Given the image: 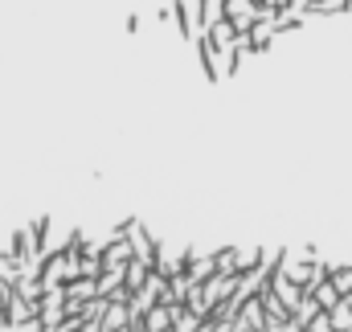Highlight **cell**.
I'll return each mask as SVG.
<instances>
[{
  "label": "cell",
  "mask_w": 352,
  "mask_h": 332,
  "mask_svg": "<svg viewBox=\"0 0 352 332\" xmlns=\"http://www.w3.org/2000/svg\"><path fill=\"white\" fill-rule=\"evenodd\" d=\"M226 21L238 33H250V25L258 21V0H226Z\"/></svg>",
  "instance_id": "1"
},
{
  "label": "cell",
  "mask_w": 352,
  "mask_h": 332,
  "mask_svg": "<svg viewBox=\"0 0 352 332\" xmlns=\"http://www.w3.org/2000/svg\"><path fill=\"white\" fill-rule=\"evenodd\" d=\"M349 8H352V0H349Z\"/></svg>",
  "instance_id": "7"
},
{
  "label": "cell",
  "mask_w": 352,
  "mask_h": 332,
  "mask_svg": "<svg viewBox=\"0 0 352 332\" xmlns=\"http://www.w3.org/2000/svg\"><path fill=\"white\" fill-rule=\"evenodd\" d=\"M4 300H8V295H0V329H8V312H4Z\"/></svg>",
  "instance_id": "4"
},
{
  "label": "cell",
  "mask_w": 352,
  "mask_h": 332,
  "mask_svg": "<svg viewBox=\"0 0 352 332\" xmlns=\"http://www.w3.org/2000/svg\"><path fill=\"white\" fill-rule=\"evenodd\" d=\"M41 332H62V329H41Z\"/></svg>",
  "instance_id": "5"
},
{
  "label": "cell",
  "mask_w": 352,
  "mask_h": 332,
  "mask_svg": "<svg viewBox=\"0 0 352 332\" xmlns=\"http://www.w3.org/2000/svg\"><path fill=\"white\" fill-rule=\"evenodd\" d=\"M328 279H332V287H336L340 295H352V267H336V262H328Z\"/></svg>",
  "instance_id": "2"
},
{
  "label": "cell",
  "mask_w": 352,
  "mask_h": 332,
  "mask_svg": "<svg viewBox=\"0 0 352 332\" xmlns=\"http://www.w3.org/2000/svg\"><path fill=\"white\" fill-rule=\"evenodd\" d=\"M303 332H336V329H332V320H328V312H320V316H316V320H311V324H307Z\"/></svg>",
  "instance_id": "3"
},
{
  "label": "cell",
  "mask_w": 352,
  "mask_h": 332,
  "mask_svg": "<svg viewBox=\"0 0 352 332\" xmlns=\"http://www.w3.org/2000/svg\"><path fill=\"white\" fill-rule=\"evenodd\" d=\"M119 332H131V324H127V329H119Z\"/></svg>",
  "instance_id": "6"
}]
</instances>
